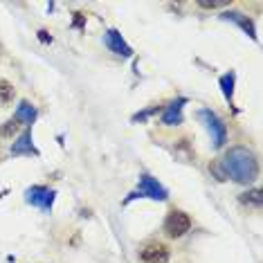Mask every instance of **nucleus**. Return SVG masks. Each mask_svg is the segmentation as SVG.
Here are the masks:
<instances>
[{
    "instance_id": "obj_1",
    "label": "nucleus",
    "mask_w": 263,
    "mask_h": 263,
    "mask_svg": "<svg viewBox=\"0 0 263 263\" xmlns=\"http://www.w3.org/2000/svg\"><path fill=\"white\" fill-rule=\"evenodd\" d=\"M220 169H223L225 178H232L238 184H250L259 176V164L252 151L243 146H234L225 153V158L220 160Z\"/></svg>"
},
{
    "instance_id": "obj_2",
    "label": "nucleus",
    "mask_w": 263,
    "mask_h": 263,
    "mask_svg": "<svg viewBox=\"0 0 263 263\" xmlns=\"http://www.w3.org/2000/svg\"><path fill=\"white\" fill-rule=\"evenodd\" d=\"M198 119L205 124L207 133L212 135L214 146H216V148L223 146L225 142H227V126L223 124V119H220L214 110H209V108H200L198 110Z\"/></svg>"
},
{
    "instance_id": "obj_3",
    "label": "nucleus",
    "mask_w": 263,
    "mask_h": 263,
    "mask_svg": "<svg viewBox=\"0 0 263 263\" xmlns=\"http://www.w3.org/2000/svg\"><path fill=\"white\" fill-rule=\"evenodd\" d=\"M166 196H169V194H166V189H164L158 180H153L151 176H142V178H140V184H137V189L128 196L126 200H124V205H128V202H130V200H135V198L166 200Z\"/></svg>"
},
{
    "instance_id": "obj_4",
    "label": "nucleus",
    "mask_w": 263,
    "mask_h": 263,
    "mask_svg": "<svg viewBox=\"0 0 263 263\" xmlns=\"http://www.w3.org/2000/svg\"><path fill=\"white\" fill-rule=\"evenodd\" d=\"M189 230H191V218L187 216V214L178 212V209L169 212V216H166V220H164V232L166 234L178 238V236H184Z\"/></svg>"
},
{
    "instance_id": "obj_5",
    "label": "nucleus",
    "mask_w": 263,
    "mask_h": 263,
    "mask_svg": "<svg viewBox=\"0 0 263 263\" xmlns=\"http://www.w3.org/2000/svg\"><path fill=\"white\" fill-rule=\"evenodd\" d=\"M25 200L29 202V205L43 209V212H50L52 209V202H54V191L47 189V187H41V184H36V187H29L25 191Z\"/></svg>"
},
{
    "instance_id": "obj_6",
    "label": "nucleus",
    "mask_w": 263,
    "mask_h": 263,
    "mask_svg": "<svg viewBox=\"0 0 263 263\" xmlns=\"http://www.w3.org/2000/svg\"><path fill=\"white\" fill-rule=\"evenodd\" d=\"M140 256L144 263H166L169 261V250H166V245L153 241V243H148L142 248Z\"/></svg>"
},
{
    "instance_id": "obj_7",
    "label": "nucleus",
    "mask_w": 263,
    "mask_h": 263,
    "mask_svg": "<svg viewBox=\"0 0 263 263\" xmlns=\"http://www.w3.org/2000/svg\"><path fill=\"white\" fill-rule=\"evenodd\" d=\"M104 43H106V47H108L110 52H115L117 57H130V54H133V52H130V47L126 45V41L122 39V34H119L117 29H108V32H106Z\"/></svg>"
},
{
    "instance_id": "obj_8",
    "label": "nucleus",
    "mask_w": 263,
    "mask_h": 263,
    "mask_svg": "<svg viewBox=\"0 0 263 263\" xmlns=\"http://www.w3.org/2000/svg\"><path fill=\"white\" fill-rule=\"evenodd\" d=\"M187 104V99H176L171 101L169 106H166L164 115H162V124H166V126H176V124L182 122V106Z\"/></svg>"
},
{
    "instance_id": "obj_9",
    "label": "nucleus",
    "mask_w": 263,
    "mask_h": 263,
    "mask_svg": "<svg viewBox=\"0 0 263 263\" xmlns=\"http://www.w3.org/2000/svg\"><path fill=\"white\" fill-rule=\"evenodd\" d=\"M220 18L223 21H232V23H236L238 27L243 29L245 34H248L250 39H256V32H254V23L248 18L245 14H238V11H225V14H220Z\"/></svg>"
},
{
    "instance_id": "obj_10",
    "label": "nucleus",
    "mask_w": 263,
    "mask_h": 263,
    "mask_svg": "<svg viewBox=\"0 0 263 263\" xmlns=\"http://www.w3.org/2000/svg\"><path fill=\"white\" fill-rule=\"evenodd\" d=\"M11 155H39L36 148H34V144H32V133H29V130H25V133L14 142Z\"/></svg>"
},
{
    "instance_id": "obj_11",
    "label": "nucleus",
    "mask_w": 263,
    "mask_h": 263,
    "mask_svg": "<svg viewBox=\"0 0 263 263\" xmlns=\"http://www.w3.org/2000/svg\"><path fill=\"white\" fill-rule=\"evenodd\" d=\"M14 119L18 124H25V126H32V122L36 119V108H34L29 101H21L18 108H16V115Z\"/></svg>"
},
{
    "instance_id": "obj_12",
    "label": "nucleus",
    "mask_w": 263,
    "mask_h": 263,
    "mask_svg": "<svg viewBox=\"0 0 263 263\" xmlns=\"http://www.w3.org/2000/svg\"><path fill=\"white\" fill-rule=\"evenodd\" d=\"M220 88H223L225 99L232 101V97H234V72H227L220 77Z\"/></svg>"
},
{
    "instance_id": "obj_13",
    "label": "nucleus",
    "mask_w": 263,
    "mask_h": 263,
    "mask_svg": "<svg viewBox=\"0 0 263 263\" xmlns=\"http://www.w3.org/2000/svg\"><path fill=\"white\" fill-rule=\"evenodd\" d=\"M11 99H14V86H11L9 81L0 79V106L9 104Z\"/></svg>"
},
{
    "instance_id": "obj_14",
    "label": "nucleus",
    "mask_w": 263,
    "mask_h": 263,
    "mask_svg": "<svg viewBox=\"0 0 263 263\" xmlns=\"http://www.w3.org/2000/svg\"><path fill=\"white\" fill-rule=\"evenodd\" d=\"M18 128H21V124L11 117V119H7V122L3 124V126H0V137H14L16 133H18Z\"/></svg>"
},
{
    "instance_id": "obj_15",
    "label": "nucleus",
    "mask_w": 263,
    "mask_h": 263,
    "mask_svg": "<svg viewBox=\"0 0 263 263\" xmlns=\"http://www.w3.org/2000/svg\"><path fill=\"white\" fill-rule=\"evenodd\" d=\"M241 202L243 205H254L256 209H259L261 207V189H252V191H248V194H243Z\"/></svg>"
},
{
    "instance_id": "obj_16",
    "label": "nucleus",
    "mask_w": 263,
    "mask_h": 263,
    "mask_svg": "<svg viewBox=\"0 0 263 263\" xmlns=\"http://www.w3.org/2000/svg\"><path fill=\"white\" fill-rule=\"evenodd\" d=\"M202 9H218V7H227V3H200Z\"/></svg>"
}]
</instances>
